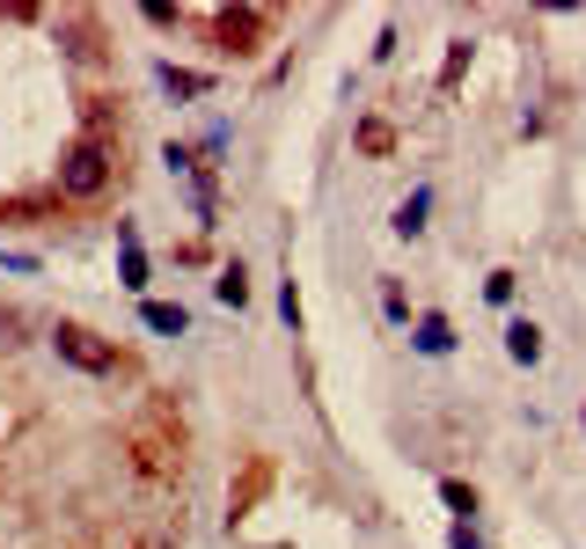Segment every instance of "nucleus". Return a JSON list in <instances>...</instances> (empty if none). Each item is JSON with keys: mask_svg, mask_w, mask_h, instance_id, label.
Returning a JSON list of instances; mask_svg holds the SVG:
<instances>
[{"mask_svg": "<svg viewBox=\"0 0 586 549\" xmlns=\"http://www.w3.org/2000/svg\"><path fill=\"white\" fill-rule=\"evenodd\" d=\"M440 498H447V506H455V513H477V491H469V483H455V477L440 483Z\"/></svg>", "mask_w": 586, "mask_h": 549, "instance_id": "nucleus-11", "label": "nucleus"}, {"mask_svg": "<svg viewBox=\"0 0 586 549\" xmlns=\"http://www.w3.org/2000/svg\"><path fill=\"white\" fill-rule=\"evenodd\" d=\"M140 316H147V330H161V337H183V330H191V316H183L177 301H147Z\"/></svg>", "mask_w": 586, "mask_h": 549, "instance_id": "nucleus-6", "label": "nucleus"}, {"mask_svg": "<svg viewBox=\"0 0 586 549\" xmlns=\"http://www.w3.org/2000/svg\"><path fill=\"white\" fill-rule=\"evenodd\" d=\"M455 549H484L477 535H469V520H463V528H455Z\"/></svg>", "mask_w": 586, "mask_h": 549, "instance_id": "nucleus-13", "label": "nucleus"}, {"mask_svg": "<svg viewBox=\"0 0 586 549\" xmlns=\"http://www.w3.org/2000/svg\"><path fill=\"white\" fill-rule=\"evenodd\" d=\"M118 271H125L132 293H147V249H140V234H132V228H118Z\"/></svg>", "mask_w": 586, "mask_h": 549, "instance_id": "nucleus-4", "label": "nucleus"}, {"mask_svg": "<svg viewBox=\"0 0 586 549\" xmlns=\"http://www.w3.org/2000/svg\"><path fill=\"white\" fill-rule=\"evenodd\" d=\"M110 183V147L103 140H73L67 161H59V191L67 198H103Z\"/></svg>", "mask_w": 586, "mask_h": 549, "instance_id": "nucleus-1", "label": "nucleus"}, {"mask_svg": "<svg viewBox=\"0 0 586 549\" xmlns=\"http://www.w3.org/2000/svg\"><path fill=\"white\" fill-rule=\"evenodd\" d=\"M279 316H286V322H294V330H301V293H294V279H286V286H279Z\"/></svg>", "mask_w": 586, "mask_h": 549, "instance_id": "nucleus-12", "label": "nucleus"}, {"mask_svg": "<svg viewBox=\"0 0 586 549\" xmlns=\"http://www.w3.org/2000/svg\"><path fill=\"white\" fill-rule=\"evenodd\" d=\"M506 352H514L520 367H535V359H543V330H535V322H506Z\"/></svg>", "mask_w": 586, "mask_h": 549, "instance_id": "nucleus-5", "label": "nucleus"}, {"mask_svg": "<svg viewBox=\"0 0 586 549\" xmlns=\"http://www.w3.org/2000/svg\"><path fill=\"white\" fill-rule=\"evenodd\" d=\"M426 206H433L426 191H410L404 206H396V234H418V228H426Z\"/></svg>", "mask_w": 586, "mask_h": 549, "instance_id": "nucleus-9", "label": "nucleus"}, {"mask_svg": "<svg viewBox=\"0 0 586 549\" xmlns=\"http://www.w3.org/2000/svg\"><path fill=\"white\" fill-rule=\"evenodd\" d=\"M52 345H59V359H67V367H81V373H118V352H110V345H96V330H81V322H59Z\"/></svg>", "mask_w": 586, "mask_h": 549, "instance_id": "nucleus-2", "label": "nucleus"}, {"mask_svg": "<svg viewBox=\"0 0 586 549\" xmlns=\"http://www.w3.org/2000/svg\"><path fill=\"white\" fill-rule=\"evenodd\" d=\"M257 30H265V16H257V8H242V16H220V22H213V37L228 44V52H257V44H249Z\"/></svg>", "mask_w": 586, "mask_h": 549, "instance_id": "nucleus-3", "label": "nucleus"}, {"mask_svg": "<svg viewBox=\"0 0 586 549\" xmlns=\"http://www.w3.org/2000/svg\"><path fill=\"white\" fill-rule=\"evenodd\" d=\"M161 89H169V96H206V73H183V67H161Z\"/></svg>", "mask_w": 586, "mask_h": 549, "instance_id": "nucleus-10", "label": "nucleus"}, {"mask_svg": "<svg viewBox=\"0 0 586 549\" xmlns=\"http://www.w3.org/2000/svg\"><path fill=\"white\" fill-rule=\"evenodd\" d=\"M418 352H426V359L455 352V330H447V316H426V322H418Z\"/></svg>", "mask_w": 586, "mask_h": 549, "instance_id": "nucleus-7", "label": "nucleus"}, {"mask_svg": "<svg viewBox=\"0 0 586 549\" xmlns=\"http://www.w3.org/2000/svg\"><path fill=\"white\" fill-rule=\"evenodd\" d=\"M213 293H220L228 308H249V279H242V264H228V271H220V279H213Z\"/></svg>", "mask_w": 586, "mask_h": 549, "instance_id": "nucleus-8", "label": "nucleus"}]
</instances>
